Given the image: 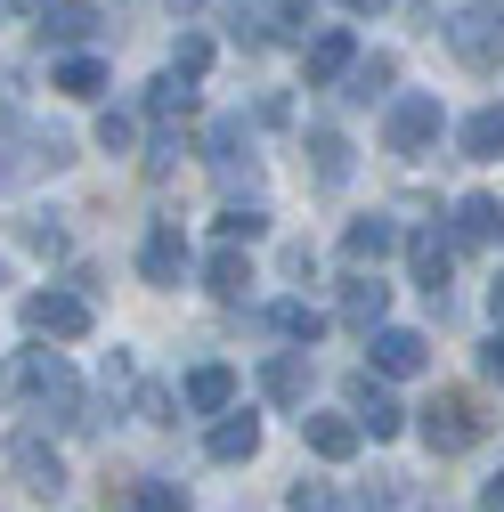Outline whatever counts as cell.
I'll use <instances>...</instances> for the list:
<instances>
[{"mask_svg":"<svg viewBox=\"0 0 504 512\" xmlns=\"http://www.w3.org/2000/svg\"><path fill=\"white\" fill-rule=\"evenodd\" d=\"M0 9H17V17H41V9H49V0H0Z\"/></svg>","mask_w":504,"mask_h":512,"instance_id":"38","label":"cell"},{"mask_svg":"<svg viewBox=\"0 0 504 512\" xmlns=\"http://www.w3.org/2000/svg\"><path fill=\"white\" fill-rule=\"evenodd\" d=\"M147 114H155V122H187V114H196V90H187V74H163V82L147 90Z\"/></svg>","mask_w":504,"mask_h":512,"instance_id":"26","label":"cell"},{"mask_svg":"<svg viewBox=\"0 0 504 512\" xmlns=\"http://www.w3.org/2000/svg\"><path fill=\"white\" fill-rule=\"evenodd\" d=\"M350 57H358V41H350L342 25H326L318 41H309V82H318V90H326V82H342V74H350Z\"/></svg>","mask_w":504,"mask_h":512,"instance_id":"19","label":"cell"},{"mask_svg":"<svg viewBox=\"0 0 504 512\" xmlns=\"http://www.w3.org/2000/svg\"><path fill=\"white\" fill-rule=\"evenodd\" d=\"M350 415H358V431H374V439H399V399L383 391V382H374V374H350Z\"/></svg>","mask_w":504,"mask_h":512,"instance_id":"10","label":"cell"},{"mask_svg":"<svg viewBox=\"0 0 504 512\" xmlns=\"http://www.w3.org/2000/svg\"><path fill=\"white\" fill-rule=\"evenodd\" d=\"M504 236V204L496 196H464L456 204V244H496Z\"/></svg>","mask_w":504,"mask_h":512,"instance_id":"22","label":"cell"},{"mask_svg":"<svg viewBox=\"0 0 504 512\" xmlns=\"http://www.w3.org/2000/svg\"><path fill=\"white\" fill-rule=\"evenodd\" d=\"M480 366H488V374H496V382H504V326H496V342H488V350H480Z\"/></svg>","mask_w":504,"mask_h":512,"instance_id":"36","label":"cell"},{"mask_svg":"<svg viewBox=\"0 0 504 512\" xmlns=\"http://www.w3.org/2000/svg\"><path fill=\"white\" fill-rule=\"evenodd\" d=\"M74 147L57 139V131H33V122H0V187H17V179H33V171H57Z\"/></svg>","mask_w":504,"mask_h":512,"instance_id":"3","label":"cell"},{"mask_svg":"<svg viewBox=\"0 0 504 512\" xmlns=\"http://www.w3.org/2000/svg\"><path fill=\"white\" fill-rule=\"evenodd\" d=\"M187 407H196V415H220V407H236V374H228L220 358H204L196 374H187Z\"/></svg>","mask_w":504,"mask_h":512,"instance_id":"20","label":"cell"},{"mask_svg":"<svg viewBox=\"0 0 504 512\" xmlns=\"http://www.w3.org/2000/svg\"><path fill=\"white\" fill-rule=\"evenodd\" d=\"M407 269H415V285L439 301V293H448V269H456L448 236H439V228H415V236H407Z\"/></svg>","mask_w":504,"mask_h":512,"instance_id":"11","label":"cell"},{"mask_svg":"<svg viewBox=\"0 0 504 512\" xmlns=\"http://www.w3.org/2000/svg\"><path fill=\"white\" fill-rule=\"evenodd\" d=\"M391 244H399V228H391L383 212H366V220H350V236H342V261H350V269H383Z\"/></svg>","mask_w":504,"mask_h":512,"instance_id":"13","label":"cell"},{"mask_svg":"<svg viewBox=\"0 0 504 512\" xmlns=\"http://www.w3.org/2000/svg\"><path fill=\"white\" fill-rule=\"evenodd\" d=\"M301 439H309V447H318V456H326V464H350L366 431H358V415H301Z\"/></svg>","mask_w":504,"mask_h":512,"instance_id":"17","label":"cell"},{"mask_svg":"<svg viewBox=\"0 0 504 512\" xmlns=\"http://www.w3.org/2000/svg\"><path fill=\"white\" fill-rule=\"evenodd\" d=\"M171 9H179V17H187V9H204V0H171Z\"/></svg>","mask_w":504,"mask_h":512,"instance_id":"40","label":"cell"},{"mask_svg":"<svg viewBox=\"0 0 504 512\" xmlns=\"http://www.w3.org/2000/svg\"><path fill=\"white\" fill-rule=\"evenodd\" d=\"M439 33H448V49L464 57L472 74H496L504 66V9H464V17H448Z\"/></svg>","mask_w":504,"mask_h":512,"instance_id":"4","label":"cell"},{"mask_svg":"<svg viewBox=\"0 0 504 512\" xmlns=\"http://www.w3.org/2000/svg\"><path fill=\"white\" fill-rule=\"evenodd\" d=\"M383 317H391V285L358 269V277H350V293H342V326H350V334H374Z\"/></svg>","mask_w":504,"mask_h":512,"instance_id":"16","label":"cell"},{"mask_svg":"<svg viewBox=\"0 0 504 512\" xmlns=\"http://www.w3.org/2000/svg\"><path fill=\"white\" fill-rule=\"evenodd\" d=\"M131 504H139V512H187V496H179L171 480H147V488H139Z\"/></svg>","mask_w":504,"mask_h":512,"instance_id":"32","label":"cell"},{"mask_svg":"<svg viewBox=\"0 0 504 512\" xmlns=\"http://www.w3.org/2000/svg\"><path fill=\"white\" fill-rule=\"evenodd\" d=\"M98 9H90V0H49V9H41V33L57 41V49H82V41H98Z\"/></svg>","mask_w":504,"mask_h":512,"instance_id":"15","label":"cell"},{"mask_svg":"<svg viewBox=\"0 0 504 512\" xmlns=\"http://www.w3.org/2000/svg\"><path fill=\"white\" fill-rule=\"evenodd\" d=\"M204 285L220 293V301H244L252 293V261H244V244H220L212 261H204Z\"/></svg>","mask_w":504,"mask_h":512,"instance_id":"21","label":"cell"},{"mask_svg":"<svg viewBox=\"0 0 504 512\" xmlns=\"http://www.w3.org/2000/svg\"><path fill=\"white\" fill-rule=\"evenodd\" d=\"M423 439H431V456H464V447H480V439H488L480 399H472V391H439V399L423 407Z\"/></svg>","mask_w":504,"mask_h":512,"instance_id":"2","label":"cell"},{"mask_svg":"<svg viewBox=\"0 0 504 512\" xmlns=\"http://www.w3.org/2000/svg\"><path fill=\"white\" fill-rule=\"evenodd\" d=\"M342 496L326 488V480H293V512H334Z\"/></svg>","mask_w":504,"mask_h":512,"instance_id":"33","label":"cell"},{"mask_svg":"<svg viewBox=\"0 0 504 512\" xmlns=\"http://www.w3.org/2000/svg\"><path fill=\"white\" fill-rule=\"evenodd\" d=\"M25 326H33L41 342H82V334H90V301L49 285V293H33V301H25Z\"/></svg>","mask_w":504,"mask_h":512,"instance_id":"7","label":"cell"},{"mask_svg":"<svg viewBox=\"0 0 504 512\" xmlns=\"http://www.w3.org/2000/svg\"><path fill=\"white\" fill-rule=\"evenodd\" d=\"M261 228H269L261 212H220V236H228V244H252V236H261Z\"/></svg>","mask_w":504,"mask_h":512,"instance_id":"35","label":"cell"},{"mask_svg":"<svg viewBox=\"0 0 504 512\" xmlns=\"http://www.w3.org/2000/svg\"><path fill=\"white\" fill-rule=\"evenodd\" d=\"M212 464H252L261 456V415H236V407H220V423H212Z\"/></svg>","mask_w":504,"mask_h":512,"instance_id":"12","label":"cell"},{"mask_svg":"<svg viewBox=\"0 0 504 512\" xmlns=\"http://www.w3.org/2000/svg\"><path fill=\"white\" fill-rule=\"evenodd\" d=\"M204 155H212V163H236V155H252V139H244V122H236V114H220L212 131H204Z\"/></svg>","mask_w":504,"mask_h":512,"instance_id":"29","label":"cell"},{"mask_svg":"<svg viewBox=\"0 0 504 512\" xmlns=\"http://www.w3.org/2000/svg\"><path fill=\"white\" fill-rule=\"evenodd\" d=\"M309 171H318V187H342L350 179V139L342 131H309Z\"/></svg>","mask_w":504,"mask_h":512,"instance_id":"24","label":"cell"},{"mask_svg":"<svg viewBox=\"0 0 504 512\" xmlns=\"http://www.w3.org/2000/svg\"><path fill=\"white\" fill-rule=\"evenodd\" d=\"M261 391H269L277 407H309V358H301V350H277V358L261 366Z\"/></svg>","mask_w":504,"mask_h":512,"instance_id":"18","label":"cell"},{"mask_svg":"<svg viewBox=\"0 0 504 512\" xmlns=\"http://www.w3.org/2000/svg\"><path fill=\"white\" fill-rule=\"evenodd\" d=\"M374 366H383V374H423L431 366V342L415 326H374Z\"/></svg>","mask_w":504,"mask_h":512,"instance_id":"14","label":"cell"},{"mask_svg":"<svg viewBox=\"0 0 504 512\" xmlns=\"http://www.w3.org/2000/svg\"><path fill=\"white\" fill-rule=\"evenodd\" d=\"M131 139H139V114L106 106V114H98V147H106V155H131Z\"/></svg>","mask_w":504,"mask_h":512,"instance_id":"31","label":"cell"},{"mask_svg":"<svg viewBox=\"0 0 504 512\" xmlns=\"http://www.w3.org/2000/svg\"><path fill=\"white\" fill-rule=\"evenodd\" d=\"M171 74L204 82V74H212V41H204V33H179V49H171Z\"/></svg>","mask_w":504,"mask_h":512,"instance_id":"30","label":"cell"},{"mask_svg":"<svg viewBox=\"0 0 504 512\" xmlns=\"http://www.w3.org/2000/svg\"><path fill=\"white\" fill-rule=\"evenodd\" d=\"M9 472H17L33 496H57V488H66V464H57V447H49L41 431H17V439H9Z\"/></svg>","mask_w":504,"mask_h":512,"instance_id":"8","label":"cell"},{"mask_svg":"<svg viewBox=\"0 0 504 512\" xmlns=\"http://www.w3.org/2000/svg\"><path fill=\"white\" fill-rule=\"evenodd\" d=\"M342 9H374V0H342Z\"/></svg>","mask_w":504,"mask_h":512,"instance_id":"41","label":"cell"},{"mask_svg":"<svg viewBox=\"0 0 504 512\" xmlns=\"http://www.w3.org/2000/svg\"><path fill=\"white\" fill-rule=\"evenodd\" d=\"M139 277H147V285H179V277H187V236H179V220H155V228H147Z\"/></svg>","mask_w":504,"mask_h":512,"instance_id":"9","label":"cell"},{"mask_svg":"<svg viewBox=\"0 0 504 512\" xmlns=\"http://www.w3.org/2000/svg\"><path fill=\"white\" fill-rule=\"evenodd\" d=\"M350 98H383L391 82H399V57H383V49H374V57H350Z\"/></svg>","mask_w":504,"mask_h":512,"instance_id":"25","label":"cell"},{"mask_svg":"<svg viewBox=\"0 0 504 512\" xmlns=\"http://www.w3.org/2000/svg\"><path fill=\"white\" fill-rule=\"evenodd\" d=\"M0 391L41 399L49 423H82V382H74V366L57 358V350H25L17 366H0Z\"/></svg>","mask_w":504,"mask_h":512,"instance_id":"1","label":"cell"},{"mask_svg":"<svg viewBox=\"0 0 504 512\" xmlns=\"http://www.w3.org/2000/svg\"><path fill=\"white\" fill-rule=\"evenodd\" d=\"M399 496H407V488H399V480H374V488H358V496H350V504H358V512H391V504H399Z\"/></svg>","mask_w":504,"mask_h":512,"instance_id":"34","label":"cell"},{"mask_svg":"<svg viewBox=\"0 0 504 512\" xmlns=\"http://www.w3.org/2000/svg\"><path fill=\"white\" fill-rule=\"evenodd\" d=\"M301 17H309V0H228V25H236V41H285V33H301Z\"/></svg>","mask_w":504,"mask_h":512,"instance_id":"5","label":"cell"},{"mask_svg":"<svg viewBox=\"0 0 504 512\" xmlns=\"http://www.w3.org/2000/svg\"><path fill=\"white\" fill-rule=\"evenodd\" d=\"M269 326H277L285 342H318V334H326V317L309 309V301H277V309H269Z\"/></svg>","mask_w":504,"mask_h":512,"instance_id":"27","label":"cell"},{"mask_svg":"<svg viewBox=\"0 0 504 512\" xmlns=\"http://www.w3.org/2000/svg\"><path fill=\"white\" fill-rule=\"evenodd\" d=\"M383 139H391V155H431L439 147V98H399L391 114H383Z\"/></svg>","mask_w":504,"mask_h":512,"instance_id":"6","label":"cell"},{"mask_svg":"<svg viewBox=\"0 0 504 512\" xmlns=\"http://www.w3.org/2000/svg\"><path fill=\"white\" fill-rule=\"evenodd\" d=\"M496 326H504V277H496Z\"/></svg>","mask_w":504,"mask_h":512,"instance_id":"39","label":"cell"},{"mask_svg":"<svg viewBox=\"0 0 504 512\" xmlns=\"http://www.w3.org/2000/svg\"><path fill=\"white\" fill-rule=\"evenodd\" d=\"M456 147H464L472 163H496V155H504V106H480L464 131H456Z\"/></svg>","mask_w":504,"mask_h":512,"instance_id":"23","label":"cell"},{"mask_svg":"<svg viewBox=\"0 0 504 512\" xmlns=\"http://www.w3.org/2000/svg\"><path fill=\"white\" fill-rule=\"evenodd\" d=\"M480 512H504V472L488 480V496H480Z\"/></svg>","mask_w":504,"mask_h":512,"instance_id":"37","label":"cell"},{"mask_svg":"<svg viewBox=\"0 0 504 512\" xmlns=\"http://www.w3.org/2000/svg\"><path fill=\"white\" fill-rule=\"evenodd\" d=\"M57 90H66V98H98L106 66H98V57H66V66H57Z\"/></svg>","mask_w":504,"mask_h":512,"instance_id":"28","label":"cell"}]
</instances>
